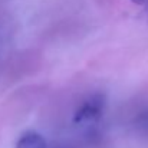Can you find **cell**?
<instances>
[{"instance_id": "obj_1", "label": "cell", "mask_w": 148, "mask_h": 148, "mask_svg": "<svg viewBox=\"0 0 148 148\" xmlns=\"http://www.w3.org/2000/svg\"><path fill=\"white\" fill-rule=\"evenodd\" d=\"M103 109H105V97L102 94H94L78 106V109L73 114V122L75 124L95 122L103 115Z\"/></svg>"}, {"instance_id": "obj_3", "label": "cell", "mask_w": 148, "mask_h": 148, "mask_svg": "<svg viewBox=\"0 0 148 148\" xmlns=\"http://www.w3.org/2000/svg\"><path fill=\"white\" fill-rule=\"evenodd\" d=\"M134 3H137V4H141V3H144L145 0H132Z\"/></svg>"}, {"instance_id": "obj_2", "label": "cell", "mask_w": 148, "mask_h": 148, "mask_svg": "<svg viewBox=\"0 0 148 148\" xmlns=\"http://www.w3.org/2000/svg\"><path fill=\"white\" fill-rule=\"evenodd\" d=\"M16 148H48V144L42 134L36 131H26L19 137Z\"/></svg>"}]
</instances>
